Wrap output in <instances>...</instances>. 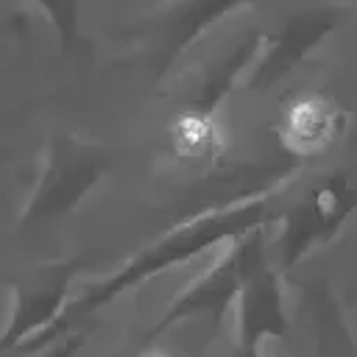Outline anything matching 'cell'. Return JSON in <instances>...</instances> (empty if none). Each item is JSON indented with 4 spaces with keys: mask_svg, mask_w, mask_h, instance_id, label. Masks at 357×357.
<instances>
[{
    "mask_svg": "<svg viewBox=\"0 0 357 357\" xmlns=\"http://www.w3.org/2000/svg\"><path fill=\"white\" fill-rule=\"evenodd\" d=\"M332 126H335V114L326 106H321L318 100H307L290 114L287 131L304 151H310L332 137Z\"/></svg>",
    "mask_w": 357,
    "mask_h": 357,
    "instance_id": "1",
    "label": "cell"
}]
</instances>
